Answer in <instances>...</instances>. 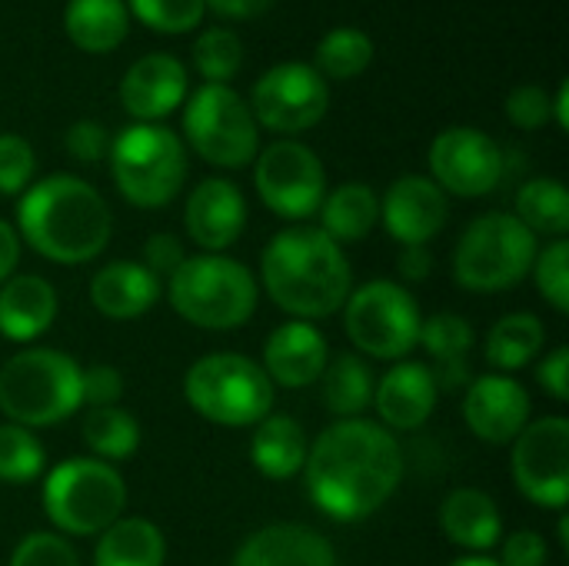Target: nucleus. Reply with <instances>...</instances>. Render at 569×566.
<instances>
[{
    "label": "nucleus",
    "mask_w": 569,
    "mask_h": 566,
    "mask_svg": "<svg viewBox=\"0 0 569 566\" xmlns=\"http://www.w3.org/2000/svg\"><path fill=\"white\" fill-rule=\"evenodd\" d=\"M407 470L397 434L377 420H337L307 450L303 484L320 514L340 524L373 517Z\"/></svg>",
    "instance_id": "1"
},
{
    "label": "nucleus",
    "mask_w": 569,
    "mask_h": 566,
    "mask_svg": "<svg viewBox=\"0 0 569 566\" xmlns=\"http://www.w3.org/2000/svg\"><path fill=\"white\" fill-rule=\"evenodd\" d=\"M13 230L43 260L77 267L107 250L113 217L97 187L70 173H53L23 190Z\"/></svg>",
    "instance_id": "2"
},
{
    "label": "nucleus",
    "mask_w": 569,
    "mask_h": 566,
    "mask_svg": "<svg viewBox=\"0 0 569 566\" xmlns=\"http://www.w3.org/2000/svg\"><path fill=\"white\" fill-rule=\"evenodd\" d=\"M260 280L283 314L307 324L343 310L353 290V270L343 247L307 224L270 237L260 257Z\"/></svg>",
    "instance_id": "3"
},
{
    "label": "nucleus",
    "mask_w": 569,
    "mask_h": 566,
    "mask_svg": "<svg viewBox=\"0 0 569 566\" xmlns=\"http://www.w3.org/2000/svg\"><path fill=\"white\" fill-rule=\"evenodd\" d=\"M80 364L50 347L13 354L0 367V414L7 424L40 430L73 417L80 400Z\"/></svg>",
    "instance_id": "4"
},
{
    "label": "nucleus",
    "mask_w": 569,
    "mask_h": 566,
    "mask_svg": "<svg viewBox=\"0 0 569 566\" xmlns=\"http://www.w3.org/2000/svg\"><path fill=\"white\" fill-rule=\"evenodd\" d=\"M170 307L200 330H237L260 304L253 274L227 254H197L167 280Z\"/></svg>",
    "instance_id": "5"
},
{
    "label": "nucleus",
    "mask_w": 569,
    "mask_h": 566,
    "mask_svg": "<svg viewBox=\"0 0 569 566\" xmlns=\"http://www.w3.org/2000/svg\"><path fill=\"white\" fill-rule=\"evenodd\" d=\"M127 484L113 464L73 457L43 480V514L60 537H100L123 517Z\"/></svg>",
    "instance_id": "6"
},
{
    "label": "nucleus",
    "mask_w": 569,
    "mask_h": 566,
    "mask_svg": "<svg viewBox=\"0 0 569 566\" xmlns=\"http://www.w3.org/2000/svg\"><path fill=\"white\" fill-rule=\"evenodd\" d=\"M183 397L193 414L220 427H257L273 410V384L243 354H210L190 364Z\"/></svg>",
    "instance_id": "7"
},
{
    "label": "nucleus",
    "mask_w": 569,
    "mask_h": 566,
    "mask_svg": "<svg viewBox=\"0 0 569 566\" xmlns=\"http://www.w3.org/2000/svg\"><path fill=\"white\" fill-rule=\"evenodd\" d=\"M537 237L513 214H483L457 240L453 280L470 294H503L530 277Z\"/></svg>",
    "instance_id": "8"
},
{
    "label": "nucleus",
    "mask_w": 569,
    "mask_h": 566,
    "mask_svg": "<svg viewBox=\"0 0 569 566\" xmlns=\"http://www.w3.org/2000/svg\"><path fill=\"white\" fill-rule=\"evenodd\" d=\"M110 173L123 200L143 210L167 207L187 180V150L180 137L157 123H133L110 140Z\"/></svg>",
    "instance_id": "9"
},
{
    "label": "nucleus",
    "mask_w": 569,
    "mask_h": 566,
    "mask_svg": "<svg viewBox=\"0 0 569 566\" xmlns=\"http://www.w3.org/2000/svg\"><path fill=\"white\" fill-rule=\"evenodd\" d=\"M423 314L410 290L393 280H370L350 290L343 304V330L357 354L373 360H407L420 344Z\"/></svg>",
    "instance_id": "10"
},
{
    "label": "nucleus",
    "mask_w": 569,
    "mask_h": 566,
    "mask_svg": "<svg viewBox=\"0 0 569 566\" xmlns=\"http://www.w3.org/2000/svg\"><path fill=\"white\" fill-rule=\"evenodd\" d=\"M183 130L190 147L213 167L240 170L257 160V120L250 113V103L227 83H203L187 100Z\"/></svg>",
    "instance_id": "11"
},
{
    "label": "nucleus",
    "mask_w": 569,
    "mask_h": 566,
    "mask_svg": "<svg viewBox=\"0 0 569 566\" xmlns=\"http://www.w3.org/2000/svg\"><path fill=\"white\" fill-rule=\"evenodd\" d=\"M510 474L517 490L547 510H563L569 500V420H530L510 450Z\"/></svg>",
    "instance_id": "12"
},
{
    "label": "nucleus",
    "mask_w": 569,
    "mask_h": 566,
    "mask_svg": "<svg viewBox=\"0 0 569 566\" xmlns=\"http://www.w3.org/2000/svg\"><path fill=\"white\" fill-rule=\"evenodd\" d=\"M253 183H257L263 207L283 220L313 217L327 197V173H323L320 157L297 140L270 143L257 157Z\"/></svg>",
    "instance_id": "13"
},
{
    "label": "nucleus",
    "mask_w": 569,
    "mask_h": 566,
    "mask_svg": "<svg viewBox=\"0 0 569 566\" xmlns=\"http://www.w3.org/2000/svg\"><path fill=\"white\" fill-rule=\"evenodd\" d=\"M330 107L327 80L307 63H277L253 87V120L277 133H300L323 120Z\"/></svg>",
    "instance_id": "14"
},
{
    "label": "nucleus",
    "mask_w": 569,
    "mask_h": 566,
    "mask_svg": "<svg viewBox=\"0 0 569 566\" xmlns=\"http://www.w3.org/2000/svg\"><path fill=\"white\" fill-rule=\"evenodd\" d=\"M430 180L457 197H487L507 173L503 150L473 127H450L430 143Z\"/></svg>",
    "instance_id": "15"
},
{
    "label": "nucleus",
    "mask_w": 569,
    "mask_h": 566,
    "mask_svg": "<svg viewBox=\"0 0 569 566\" xmlns=\"http://www.w3.org/2000/svg\"><path fill=\"white\" fill-rule=\"evenodd\" d=\"M530 394L520 380L507 374H487L473 377L467 384L463 397V420L470 434L483 444L503 447L520 437V430L530 424Z\"/></svg>",
    "instance_id": "16"
},
{
    "label": "nucleus",
    "mask_w": 569,
    "mask_h": 566,
    "mask_svg": "<svg viewBox=\"0 0 569 566\" xmlns=\"http://www.w3.org/2000/svg\"><path fill=\"white\" fill-rule=\"evenodd\" d=\"M380 217H383L387 234L400 247H427L447 227L450 203H447V193L430 177L407 173L390 183L380 203Z\"/></svg>",
    "instance_id": "17"
},
{
    "label": "nucleus",
    "mask_w": 569,
    "mask_h": 566,
    "mask_svg": "<svg viewBox=\"0 0 569 566\" xmlns=\"http://www.w3.org/2000/svg\"><path fill=\"white\" fill-rule=\"evenodd\" d=\"M187 237L203 250V254H223L233 247L247 227V203L243 193L237 190L233 180L223 177H207L200 180L183 210Z\"/></svg>",
    "instance_id": "18"
},
{
    "label": "nucleus",
    "mask_w": 569,
    "mask_h": 566,
    "mask_svg": "<svg viewBox=\"0 0 569 566\" xmlns=\"http://www.w3.org/2000/svg\"><path fill=\"white\" fill-rule=\"evenodd\" d=\"M327 364H330L327 337L307 320H287L267 337L260 367L273 387L300 390V387L317 384Z\"/></svg>",
    "instance_id": "19"
},
{
    "label": "nucleus",
    "mask_w": 569,
    "mask_h": 566,
    "mask_svg": "<svg viewBox=\"0 0 569 566\" xmlns=\"http://www.w3.org/2000/svg\"><path fill=\"white\" fill-rule=\"evenodd\" d=\"M370 407L377 410L380 427H387L390 434L420 430L433 417V407H437V384H433L430 367L420 360L393 364L373 387Z\"/></svg>",
    "instance_id": "20"
},
{
    "label": "nucleus",
    "mask_w": 569,
    "mask_h": 566,
    "mask_svg": "<svg viewBox=\"0 0 569 566\" xmlns=\"http://www.w3.org/2000/svg\"><path fill=\"white\" fill-rule=\"evenodd\" d=\"M187 97V70L177 57L170 53H147L140 57L123 83H120V100L123 110L143 123L150 120H163L170 110L180 107V100Z\"/></svg>",
    "instance_id": "21"
},
{
    "label": "nucleus",
    "mask_w": 569,
    "mask_h": 566,
    "mask_svg": "<svg viewBox=\"0 0 569 566\" xmlns=\"http://www.w3.org/2000/svg\"><path fill=\"white\" fill-rule=\"evenodd\" d=\"M230 566H340L333 544L303 524H270L250 534Z\"/></svg>",
    "instance_id": "22"
},
{
    "label": "nucleus",
    "mask_w": 569,
    "mask_h": 566,
    "mask_svg": "<svg viewBox=\"0 0 569 566\" xmlns=\"http://www.w3.org/2000/svg\"><path fill=\"white\" fill-rule=\"evenodd\" d=\"M163 294V284L140 260H113L90 277V304L107 320H137Z\"/></svg>",
    "instance_id": "23"
},
{
    "label": "nucleus",
    "mask_w": 569,
    "mask_h": 566,
    "mask_svg": "<svg viewBox=\"0 0 569 566\" xmlns=\"http://www.w3.org/2000/svg\"><path fill=\"white\" fill-rule=\"evenodd\" d=\"M473 344H477V334L470 327L467 317L460 314H433V317H423L420 324V344L430 357V374H433V384L437 390H457V387H467L473 380L470 374V354H473Z\"/></svg>",
    "instance_id": "24"
},
{
    "label": "nucleus",
    "mask_w": 569,
    "mask_h": 566,
    "mask_svg": "<svg viewBox=\"0 0 569 566\" xmlns=\"http://www.w3.org/2000/svg\"><path fill=\"white\" fill-rule=\"evenodd\" d=\"M57 320V290L37 274H13L0 284V337L30 344Z\"/></svg>",
    "instance_id": "25"
},
{
    "label": "nucleus",
    "mask_w": 569,
    "mask_h": 566,
    "mask_svg": "<svg viewBox=\"0 0 569 566\" xmlns=\"http://www.w3.org/2000/svg\"><path fill=\"white\" fill-rule=\"evenodd\" d=\"M440 527L450 544L470 550V554H487L503 540V517L500 507L490 494L477 487H457L447 494L440 507Z\"/></svg>",
    "instance_id": "26"
},
{
    "label": "nucleus",
    "mask_w": 569,
    "mask_h": 566,
    "mask_svg": "<svg viewBox=\"0 0 569 566\" xmlns=\"http://www.w3.org/2000/svg\"><path fill=\"white\" fill-rule=\"evenodd\" d=\"M307 434L290 414H267L250 437V460L267 480H293L307 464Z\"/></svg>",
    "instance_id": "27"
},
{
    "label": "nucleus",
    "mask_w": 569,
    "mask_h": 566,
    "mask_svg": "<svg viewBox=\"0 0 569 566\" xmlns=\"http://www.w3.org/2000/svg\"><path fill=\"white\" fill-rule=\"evenodd\" d=\"M167 540L157 524L143 517H120L93 547V566H163Z\"/></svg>",
    "instance_id": "28"
},
{
    "label": "nucleus",
    "mask_w": 569,
    "mask_h": 566,
    "mask_svg": "<svg viewBox=\"0 0 569 566\" xmlns=\"http://www.w3.org/2000/svg\"><path fill=\"white\" fill-rule=\"evenodd\" d=\"M320 230L333 244H357L380 224V197L367 183H340L320 203Z\"/></svg>",
    "instance_id": "29"
},
{
    "label": "nucleus",
    "mask_w": 569,
    "mask_h": 566,
    "mask_svg": "<svg viewBox=\"0 0 569 566\" xmlns=\"http://www.w3.org/2000/svg\"><path fill=\"white\" fill-rule=\"evenodd\" d=\"M543 344H547V330H543L540 317L517 310V314L500 317L490 327V334L483 340V357L497 374L510 377V374L523 370L527 364H533L543 354Z\"/></svg>",
    "instance_id": "30"
},
{
    "label": "nucleus",
    "mask_w": 569,
    "mask_h": 566,
    "mask_svg": "<svg viewBox=\"0 0 569 566\" xmlns=\"http://www.w3.org/2000/svg\"><path fill=\"white\" fill-rule=\"evenodd\" d=\"M317 384H320V400H323L327 414H333L340 420H353L373 404V387H377L373 370L367 367V360L360 354L333 357Z\"/></svg>",
    "instance_id": "31"
},
{
    "label": "nucleus",
    "mask_w": 569,
    "mask_h": 566,
    "mask_svg": "<svg viewBox=\"0 0 569 566\" xmlns=\"http://www.w3.org/2000/svg\"><path fill=\"white\" fill-rule=\"evenodd\" d=\"M123 0H70L63 13L67 37L90 53H107L127 37Z\"/></svg>",
    "instance_id": "32"
},
{
    "label": "nucleus",
    "mask_w": 569,
    "mask_h": 566,
    "mask_svg": "<svg viewBox=\"0 0 569 566\" xmlns=\"http://www.w3.org/2000/svg\"><path fill=\"white\" fill-rule=\"evenodd\" d=\"M533 237L560 240L569 230V190L553 177H533L517 190V214H513Z\"/></svg>",
    "instance_id": "33"
},
{
    "label": "nucleus",
    "mask_w": 569,
    "mask_h": 566,
    "mask_svg": "<svg viewBox=\"0 0 569 566\" xmlns=\"http://www.w3.org/2000/svg\"><path fill=\"white\" fill-rule=\"evenodd\" d=\"M80 437L90 447L93 460L120 464V460H130L137 454V447H140V424L123 407H93L83 417Z\"/></svg>",
    "instance_id": "34"
},
{
    "label": "nucleus",
    "mask_w": 569,
    "mask_h": 566,
    "mask_svg": "<svg viewBox=\"0 0 569 566\" xmlns=\"http://www.w3.org/2000/svg\"><path fill=\"white\" fill-rule=\"evenodd\" d=\"M373 60V40L357 30V27H337L330 30L320 47H317V73L327 80H350L357 73H363Z\"/></svg>",
    "instance_id": "35"
},
{
    "label": "nucleus",
    "mask_w": 569,
    "mask_h": 566,
    "mask_svg": "<svg viewBox=\"0 0 569 566\" xmlns=\"http://www.w3.org/2000/svg\"><path fill=\"white\" fill-rule=\"evenodd\" d=\"M47 454L33 430L17 424H0V484H33L43 474Z\"/></svg>",
    "instance_id": "36"
},
{
    "label": "nucleus",
    "mask_w": 569,
    "mask_h": 566,
    "mask_svg": "<svg viewBox=\"0 0 569 566\" xmlns=\"http://www.w3.org/2000/svg\"><path fill=\"white\" fill-rule=\"evenodd\" d=\"M193 63L207 77V83H227L243 63L240 37L233 30H223V27L200 33L197 47H193Z\"/></svg>",
    "instance_id": "37"
},
{
    "label": "nucleus",
    "mask_w": 569,
    "mask_h": 566,
    "mask_svg": "<svg viewBox=\"0 0 569 566\" xmlns=\"http://www.w3.org/2000/svg\"><path fill=\"white\" fill-rule=\"evenodd\" d=\"M530 277L537 280V290L543 294V300L557 310H569V244L560 237L550 247L537 250V260L530 267Z\"/></svg>",
    "instance_id": "38"
},
{
    "label": "nucleus",
    "mask_w": 569,
    "mask_h": 566,
    "mask_svg": "<svg viewBox=\"0 0 569 566\" xmlns=\"http://www.w3.org/2000/svg\"><path fill=\"white\" fill-rule=\"evenodd\" d=\"M130 10L160 33H187L203 20V0H130Z\"/></svg>",
    "instance_id": "39"
},
{
    "label": "nucleus",
    "mask_w": 569,
    "mask_h": 566,
    "mask_svg": "<svg viewBox=\"0 0 569 566\" xmlns=\"http://www.w3.org/2000/svg\"><path fill=\"white\" fill-rule=\"evenodd\" d=\"M7 566H80V557H77V550L70 547L67 537L37 530V534H27L13 547Z\"/></svg>",
    "instance_id": "40"
},
{
    "label": "nucleus",
    "mask_w": 569,
    "mask_h": 566,
    "mask_svg": "<svg viewBox=\"0 0 569 566\" xmlns=\"http://www.w3.org/2000/svg\"><path fill=\"white\" fill-rule=\"evenodd\" d=\"M37 170L33 147L17 133H0V193L17 197L30 187Z\"/></svg>",
    "instance_id": "41"
},
{
    "label": "nucleus",
    "mask_w": 569,
    "mask_h": 566,
    "mask_svg": "<svg viewBox=\"0 0 569 566\" xmlns=\"http://www.w3.org/2000/svg\"><path fill=\"white\" fill-rule=\"evenodd\" d=\"M507 117L520 130H537V127H543L553 117V97L543 87H533V83L517 87L507 97Z\"/></svg>",
    "instance_id": "42"
},
{
    "label": "nucleus",
    "mask_w": 569,
    "mask_h": 566,
    "mask_svg": "<svg viewBox=\"0 0 569 566\" xmlns=\"http://www.w3.org/2000/svg\"><path fill=\"white\" fill-rule=\"evenodd\" d=\"M123 397V374L110 364H93L80 370V400L93 407H117Z\"/></svg>",
    "instance_id": "43"
},
{
    "label": "nucleus",
    "mask_w": 569,
    "mask_h": 566,
    "mask_svg": "<svg viewBox=\"0 0 569 566\" xmlns=\"http://www.w3.org/2000/svg\"><path fill=\"white\" fill-rule=\"evenodd\" d=\"M63 143H67L70 157L80 160V163H97V160H103L110 153V133L97 120H77L67 130Z\"/></svg>",
    "instance_id": "44"
},
{
    "label": "nucleus",
    "mask_w": 569,
    "mask_h": 566,
    "mask_svg": "<svg viewBox=\"0 0 569 566\" xmlns=\"http://www.w3.org/2000/svg\"><path fill=\"white\" fill-rule=\"evenodd\" d=\"M187 260V250H183V244L173 237V234H153L147 244H143V267L157 277V280H170L177 270H180V264Z\"/></svg>",
    "instance_id": "45"
},
{
    "label": "nucleus",
    "mask_w": 569,
    "mask_h": 566,
    "mask_svg": "<svg viewBox=\"0 0 569 566\" xmlns=\"http://www.w3.org/2000/svg\"><path fill=\"white\" fill-rule=\"evenodd\" d=\"M500 566H547L550 564V547L537 530H517L503 540L500 547Z\"/></svg>",
    "instance_id": "46"
},
{
    "label": "nucleus",
    "mask_w": 569,
    "mask_h": 566,
    "mask_svg": "<svg viewBox=\"0 0 569 566\" xmlns=\"http://www.w3.org/2000/svg\"><path fill=\"white\" fill-rule=\"evenodd\" d=\"M537 384L557 400L567 404L569 400V347H557L553 354H547L537 367Z\"/></svg>",
    "instance_id": "47"
},
{
    "label": "nucleus",
    "mask_w": 569,
    "mask_h": 566,
    "mask_svg": "<svg viewBox=\"0 0 569 566\" xmlns=\"http://www.w3.org/2000/svg\"><path fill=\"white\" fill-rule=\"evenodd\" d=\"M397 270H400V277L410 280V284L427 280L430 270H433V254H430V247H403V250H400V260H397Z\"/></svg>",
    "instance_id": "48"
},
{
    "label": "nucleus",
    "mask_w": 569,
    "mask_h": 566,
    "mask_svg": "<svg viewBox=\"0 0 569 566\" xmlns=\"http://www.w3.org/2000/svg\"><path fill=\"white\" fill-rule=\"evenodd\" d=\"M17 264H20V237L7 220H0V284L13 277Z\"/></svg>",
    "instance_id": "49"
},
{
    "label": "nucleus",
    "mask_w": 569,
    "mask_h": 566,
    "mask_svg": "<svg viewBox=\"0 0 569 566\" xmlns=\"http://www.w3.org/2000/svg\"><path fill=\"white\" fill-rule=\"evenodd\" d=\"M210 10H217V13H223V17H257V13H263L273 0H203Z\"/></svg>",
    "instance_id": "50"
},
{
    "label": "nucleus",
    "mask_w": 569,
    "mask_h": 566,
    "mask_svg": "<svg viewBox=\"0 0 569 566\" xmlns=\"http://www.w3.org/2000/svg\"><path fill=\"white\" fill-rule=\"evenodd\" d=\"M557 103H553V117H557V123L569 130V80L560 83V90H557V97H553Z\"/></svg>",
    "instance_id": "51"
},
{
    "label": "nucleus",
    "mask_w": 569,
    "mask_h": 566,
    "mask_svg": "<svg viewBox=\"0 0 569 566\" xmlns=\"http://www.w3.org/2000/svg\"><path fill=\"white\" fill-rule=\"evenodd\" d=\"M450 566H500L493 557H480V554H470V557H460V560H453Z\"/></svg>",
    "instance_id": "52"
}]
</instances>
